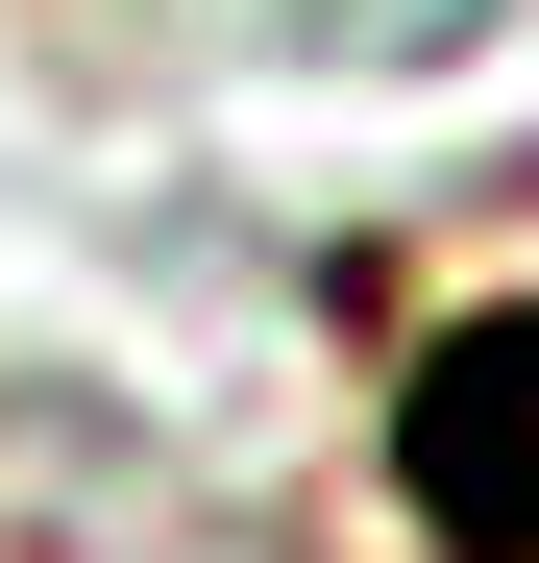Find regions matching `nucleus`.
Wrapping results in <instances>:
<instances>
[{
    "mask_svg": "<svg viewBox=\"0 0 539 563\" xmlns=\"http://www.w3.org/2000/svg\"><path fill=\"white\" fill-rule=\"evenodd\" d=\"M417 515L491 539V563H539V319H466L417 367Z\"/></svg>",
    "mask_w": 539,
    "mask_h": 563,
    "instance_id": "obj_1",
    "label": "nucleus"
}]
</instances>
